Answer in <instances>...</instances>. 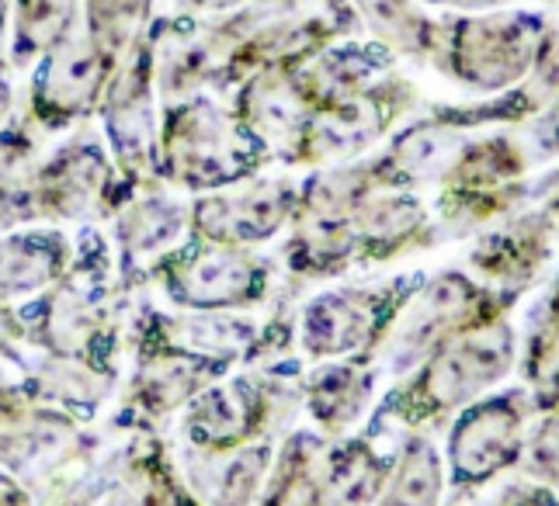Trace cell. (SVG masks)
I'll return each mask as SVG.
<instances>
[{
	"mask_svg": "<svg viewBox=\"0 0 559 506\" xmlns=\"http://www.w3.org/2000/svg\"><path fill=\"white\" fill-rule=\"evenodd\" d=\"M535 465L546 482L559 485V431H546L543 441L535 444Z\"/></svg>",
	"mask_w": 559,
	"mask_h": 506,
	"instance_id": "obj_2",
	"label": "cell"
},
{
	"mask_svg": "<svg viewBox=\"0 0 559 506\" xmlns=\"http://www.w3.org/2000/svg\"><path fill=\"white\" fill-rule=\"evenodd\" d=\"M452 451H455L452 458L459 465V475L487 479L518 451V417L500 410V406L497 410H484L469 423H462Z\"/></svg>",
	"mask_w": 559,
	"mask_h": 506,
	"instance_id": "obj_1",
	"label": "cell"
}]
</instances>
